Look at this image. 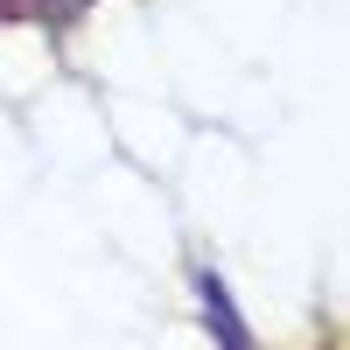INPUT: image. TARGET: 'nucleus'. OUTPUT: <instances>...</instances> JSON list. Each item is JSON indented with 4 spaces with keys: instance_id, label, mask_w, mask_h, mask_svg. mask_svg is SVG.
I'll use <instances>...</instances> for the list:
<instances>
[{
    "instance_id": "nucleus-1",
    "label": "nucleus",
    "mask_w": 350,
    "mask_h": 350,
    "mask_svg": "<svg viewBox=\"0 0 350 350\" xmlns=\"http://www.w3.org/2000/svg\"><path fill=\"white\" fill-rule=\"evenodd\" d=\"M196 295H203V315H211V329H217L224 350H252V336H245V323H239V308H231L217 273H196Z\"/></svg>"
}]
</instances>
